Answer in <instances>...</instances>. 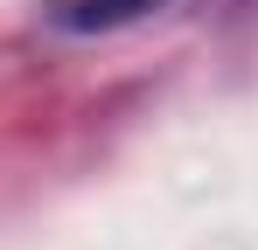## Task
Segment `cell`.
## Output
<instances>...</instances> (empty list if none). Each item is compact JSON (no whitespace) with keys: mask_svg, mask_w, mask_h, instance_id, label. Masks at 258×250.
I'll return each mask as SVG.
<instances>
[{"mask_svg":"<svg viewBox=\"0 0 258 250\" xmlns=\"http://www.w3.org/2000/svg\"><path fill=\"white\" fill-rule=\"evenodd\" d=\"M42 7L49 28H63V35H105V28H126L140 14H154L161 0H35Z\"/></svg>","mask_w":258,"mask_h":250,"instance_id":"cell-1","label":"cell"}]
</instances>
